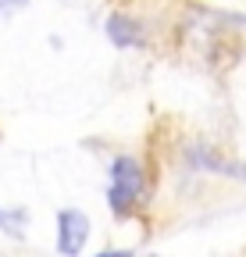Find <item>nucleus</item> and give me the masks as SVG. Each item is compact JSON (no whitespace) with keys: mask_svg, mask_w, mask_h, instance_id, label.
<instances>
[{"mask_svg":"<svg viewBox=\"0 0 246 257\" xmlns=\"http://www.w3.org/2000/svg\"><path fill=\"white\" fill-rule=\"evenodd\" d=\"M57 225H61V239H57L61 253H79L89 236V218L82 211H61Z\"/></svg>","mask_w":246,"mask_h":257,"instance_id":"nucleus-1","label":"nucleus"},{"mask_svg":"<svg viewBox=\"0 0 246 257\" xmlns=\"http://www.w3.org/2000/svg\"><path fill=\"white\" fill-rule=\"evenodd\" d=\"M111 179L139 193V182H143V168H139V161H136V157H118V161H114Z\"/></svg>","mask_w":246,"mask_h":257,"instance_id":"nucleus-2","label":"nucleus"},{"mask_svg":"<svg viewBox=\"0 0 246 257\" xmlns=\"http://www.w3.org/2000/svg\"><path fill=\"white\" fill-rule=\"evenodd\" d=\"M107 36H111L118 47H136V43H139V32H136V25H132L129 18H121V15L107 18Z\"/></svg>","mask_w":246,"mask_h":257,"instance_id":"nucleus-3","label":"nucleus"},{"mask_svg":"<svg viewBox=\"0 0 246 257\" xmlns=\"http://www.w3.org/2000/svg\"><path fill=\"white\" fill-rule=\"evenodd\" d=\"M107 200H111V207L121 214V211H129V207L136 204V189H129V186L114 182V186H111V193H107Z\"/></svg>","mask_w":246,"mask_h":257,"instance_id":"nucleus-4","label":"nucleus"}]
</instances>
